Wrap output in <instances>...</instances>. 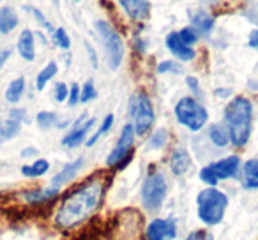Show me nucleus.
Masks as SVG:
<instances>
[{"mask_svg": "<svg viewBox=\"0 0 258 240\" xmlns=\"http://www.w3.org/2000/svg\"><path fill=\"white\" fill-rule=\"evenodd\" d=\"M104 193V182L101 179L87 180L73 193L66 196L55 215V224L62 229H69L87 221L97 210Z\"/></svg>", "mask_w": 258, "mask_h": 240, "instance_id": "obj_1", "label": "nucleus"}, {"mask_svg": "<svg viewBox=\"0 0 258 240\" xmlns=\"http://www.w3.org/2000/svg\"><path fill=\"white\" fill-rule=\"evenodd\" d=\"M251 117H253V106L251 101L239 96L233 97L225 108V120L228 127L230 141L235 147H242L247 143L251 134Z\"/></svg>", "mask_w": 258, "mask_h": 240, "instance_id": "obj_2", "label": "nucleus"}, {"mask_svg": "<svg viewBox=\"0 0 258 240\" xmlns=\"http://www.w3.org/2000/svg\"><path fill=\"white\" fill-rule=\"evenodd\" d=\"M198 201V215L205 224H218L223 221V215L228 207V198L218 189H204L197 198Z\"/></svg>", "mask_w": 258, "mask_h": 240, "instance_id": "obj_3", "label": "nucleus"}, {"mask_svg": "<svg viewBox=\"0 0 258 240\" xmlns=\"http://www.w3.org/2000/svg\"><path fill=\"white\" fill-rule=\"evenodd\" d=\"M96 29L101 36V41H103L104 51H106V62L110 65V69H118L122 58H124V44H122V39L118 36V32L110 25L108 22H96Z\"/></svg>", "mask_w": 258, "mask_h": 240, "instance_id": "obj_4", "label": "nucleus"}, {"mask_svg": "<svg viewBox=\"0 0 258 240\" xmlns=\"http://www.w3.org/2000/svg\"><path fill=\"white\" fill-rule=\"evenodd\" d=\"M175 117L182 126L191 131H198L207 124L209 113L193 97H182L175 106Z\"/></svg>", "mask_w": 258, "mask_h": 240, "instance_id": "obj_5", "label": "nucleus"}, {"mask_svg": "<svg viewBox=\"0 0 258 240\" xmlns=\"http://www.w3.org/2000/svg\"><path fill=\"white\" fill-rule=\"evenodd\" d=\"M166 196V180L163 173L151 172L144 182V189H142V201H144L147 210H158L163 205Z\"/></svg>", "mask_w": 258, "mask_h": 240, "instance_id": "obj_6", "label": "nucleus"}, {"mask_svg": "<svg viewBox=\"0 0 258 240\" xmlns=\"http://www.w3.org/2000/svg\"><path fill=\"white\" fill-rule=\"evenodd\" d=\"M240 166V159L237 155H230V157H225L221 161L211 163L209 166H205L200 172V179L204 182H207L209 186H216L219 180H226L230 177H235L237 172H239Z\"/></svg>", "mask_w": 258, "mask_h": 240, "instance_id": "obj_7", "label": "nucleus"}, {"mask_svg": "<svg viewBox=\"0 0 258 240\" xmlns=\"http://www.w3.org/2000/svg\"><path fill=\"white\" fill-rule=\"evenodd\" d=\"M135 134L137 133H135V127L131 126V124L124 126L117 145H115V148L111 150V154L108 155V159H106L108 166H115V165L124 166L125 163L131 159V148H133V145H135Z\"/></svg>", "mask_w": 258, "mask_h": 240, "instance_id": "obj_8", "label": "nucleus"}, {"mask_svg": "<svg viewBox=\"0 0 258 240\" xmlns=\"http://www.w3.org/2000/svg\"><path fill=\"white\" fill-rule=\"evenodd\" d=\"M137 111H135V133L144 136L154 124V108L147 94H138Z\"/></svg>", "mask_w": 258, "mask_h": 240, "instance_id": "obj_9", "label": "nucleus"}, {"mask_svg": "<svg viewBox=\"0 0 258 240\" xmlns=\"http://www.w3.org/2000/svg\"><path fill=\"white\" fill-rule=\"evenodd\" d=\"M177 233V226L173 219H156L147 226L149 240H166L173 238Z\"/></svg>", "mask_w": 258, "mask_h": 240, "instance_id": "obj_10", "label": "nucleus"}, {"mask_svg": "<svg viewBox=\"0 0 258 240\" xmlns=\"http://www.w3.org/2000/svg\"><path fill=\"white\" fill-rule=\"evenodd\" d=\"M83 166V157H78L75 163H69V165H66L64 168L60 170V172L57 173V175L51 179V186L53 189H60L64 184H68L69 180H73L76 177V173L82 170Z\"/></svg>", "mask_w": 258, "mask_h": 240, "instance_id": "obj_11", "label": "nucleus"}, {"mask_svg": "<svg viewBox=\"0 0 258 240\" xmlns=\"http://www.w3.org/2000/svg\"><path fill=\"white\" fill-rule=\"evenodd\" d=\"M166 46H168V50L172 51L173 55H175L177 58H180V60H193L195 58V51L193 48L186 46V44L180 41L179 37V32H172L168 34V37H166Z\"/></svg>", "mask_w": 258, "mask_h": 240, "instance_id": "obj_12", "label": "nucleus"}, {"mask_svg": "<svg viewBox=\"0 0 258 240\" xmlns=\"http://www.w3.org/2000/svg\"><path fill=\"white\" fill-rule=\"evenodd\" d=\"M120 8L127 13L133 20H147L149 13H151V4L149 2H142V0H120Z\"/></svg>", "mask_w": 258, "mask_h": 240, "instance_id": "obj_13", "label": "nucleus"}, {"mask_svg": "<svg viewBox=\"0 0 258 240\" xmlns=\"http://www.w3.org/2000/svg\"><path fill=\"white\" fill-rule=\"evenodd\" d=\"M94 122H96L94 118H89V120H87V122L83 124V126H80V124L76 122L75 129H73L71 133H69L68 136H66L64 140H62V145H64V147H71V148L73 147H78V145L82 143L83 140H85L87 133H89V131L92 129Z\"/></svg>", "mask_w": 258, "mask_h": 240, "instance_id": "obj_14", "label": "nucleus"}, {"mask_svg": "<svg viewBox=\"0 0 258 240\" xmlns=\"http://www.w3.org/2000/svg\"><path fill=\"white\" fill-rule=\"evenodd\" d=\"M18 51L25 60L32 62L36 58V46H34V34L30 30H23L18 39Z\"/></svg>", "mask_w": 258, "mask_h": 240, "instance_id": "obj_15", "label": "nucleus"}, {"mask_svg": "<svg viewBox=\"0 0 258 240\" xmlns=\"http://www.w3.org/2000/svg\"><path fill=\"white\" fill-rule=\"evenodd\" d=\"M170 166H172V172L175 173V175H184L191 166L189 154H187L186 150H182V148L175 150L172 154V157H170Z\"/></svg>", "mask_w": 258, "mask_h": 240, "instance_id": "obj_16", "label": "nucleus"}, {"mask_svg": "<svg viewBox=\"0 0 258 240\" xmlns=\"http://www.w3.org/2000/svg\"><path fill=\"white\" fill-rule=\"evenodd\" d=\"M242 184L247 189H258V161L256 159H249L246 161L242 170Z\"/></svg>", "mask_w": 258, "mask_h": 240, "instance_id": "obj_17", "label": "nucleus"}, {"mask_svg": "<svg viewBox=\"0 0 258 240\" xmlns=\"http://www.w3.org/2000/svg\"><path fill=\"white\" fill-rule=\"evenodd\" d=\"M16 25H18V16H16L15 9L11 8L0 9V32L9 34L11 30L16 29Z\"/></svg>", "mask_w": 258, "mask_h": 240, "instance_id": "obj_18", "label": "nucleus"}, {"mask_svg": "<svg viewBox=\"0 0 258 240\" xmlns=\"http://www.w3.org/2000/svg\"><path fill=\"white\" fill-rule=\"evenodd\" d=\"M209 136H211V141L218 147H226L230 143V134H228V129L221 124H216V126L211 127L209 131Z\"/></svg>", "mask_w": 258, "mask_h": 240, "instance_id": "obj_19", "label": "nucleus"}, {"mask_svg": "<svg viewBox=\"0 0 258 240\" xmlns=\"http://www.w3.org/2000/svg\"><path fill=\"white\" fill-rule=\"evenodd\" d=\"M50 170V163L46 159H39V161L32 163V165H27L22 168V173L29 179H36V177H41Z\"/></svg>", "mask_w": 258, "mask_h": 240, "instance_id": "obj_20", "label": "nucleus"}, {"mask_svg": "<svg viewBox=\"0 0 258 240\" xmlns=\"http://www.w3.org/2000/svg\"><path fill=\"white\" fill-rule=\"evenodd\" d=\"M191 22H193V25L204 34L211 32V29L214 27V18H212V16L209 15V13H205V11L195 13L193 18H191Z\"/></svg>", "mask_w": 258, "mask_h": 240, "instance_id": "obj_21", "label": "nucleus"}, {"mask_svg": "<svg viewBox=\"0 0 258 240\" xmlns=\"http://www.w3.org/2000/svg\"><path fill=\"white\" fill-rule=\"evenodd\" d=\"M23 90H25V79L23 78L15 79V82L9 83L8 90H6V99L9 103H18L23 96Z\"/></svg>", "mask_w": 258, "mask_h": 240, "instance_id": "obj_22", "label": "nucleus"}, {"mask_svg": "<svg viewBox=\"0 0 258 240\" xmlns=\"http://www.w3.org/2000/svg\"><path fill=\"white\" fill-rule=\"evenodd\" d=\"M58 189H53V187H48V189H43V191H29V193L23 194L29 203H39V201H44V200H50V198L57 196Z\"/></svg>", "mask_w": 258, "mask_h": 240, "instance_id": "obj_23", "label": "nucleus"}, {"mask_svg": "<svg viewBox=\"0 0 258 240\" xmlns=\"http://www.w3.org/2000/svg\"><path fill=\"white\" fill-rule=\"evenodd\" d=\"M57 71H58L57 64H55V62H50V64H48L46 67H44L43 71L37 74V82H36L37 90H43L44 87H46V83L50 82L55 74H57Z\"/></svg>", "mask_w": 258, "mask_h": 240, "instance_id": "obj_24", "label": "nucleus"}, {"mask_svg": "<svg viewBox=\"0 0 258 240\" xmlns=\"http://www.w3.org/2000/svg\"><path fill=\"white\" fill-rule=\"evenodd\" d=\"M113 126V115H106V118H104V122L101 124V127L99 129L96 131V133H94V136L90 138L89 141H87V145H89V147H92L94 143H96L97 140H99L101 136H103L104 133H108V131H110V127Z\"/></svg>", "mask_w": 258, "mask_h": 240, "instance_id": "obj_25", "label": "nucleus"}, {"mask_svg": "<svg viewBox=\"0 0 258 240\" xmlns=\"http://www.w3.org/2000/svg\"><path fill=\"white\" fill-rule=\"evenodd\" d=\"M55 122H57V115H55L53 111H41V113L37 115V124H39L43 129H48V127L55 126Z\"/></svg>", "mask_w": 258, "mask_h": 240, "instance_id": "obj_26", "label": "nucleus"}, {"mask_svg": "<svg viewBox=\"0 0 258 240\" xmlns=\"http://www.w3.org/2000/svg\"><path fill=\"white\" fill-rule=\"evenodd\" d=\"M18 131H20V122H16V120H8L4 126H0V134H2L6 140L16 136Z\"/></svg>", "mask_w": 258, "mask_h": 240, "instance_id": "obj_27", "label": "nucleus"}, {"mask_svg": "<svg viewBox=\"0 0 258 240\" xmlns=\"http://www.w3.org/2000/svg\"><path fill=\"white\" fill-rule=\"evenodd\" d=\"M53 41L55 44H58V46L62 48V50H69V46H71V39L68 37V32H66L64 29H57L53 32Z\"/></svg>", "mask_w": 258, "mask_h": 240, "instance_id": "obj_28", "label": "nucleus"}, {"mask_svg": "<svg viewBox=\"0 0 258 240\" xmlns=\"http://www.w3.org/2000/svg\"><path fill=\"white\" fill-rule=\"evenodd\" d=\"M179 37H180V41L189 48H191V44H195L198 41V34L195 32V29H189V27H186V29L180 30Z\"/></svg>", "mask_w": 258, "mask_h": 240, "instance_id": "obj_29", "label": "nucleus"}, {"mask_svg": "<svg viewBox=\"0 0 258 240\" xmlns=\"http://www.w3.org/2000/svg\"><path fill=\"white\" fill-rule=\"evenodd\" d=\"M96 87H94L92 82H87L85 85H83V90H80V101L82 103H89L90 99H94L96 97Z\"/></svg>", "mask_w": 258, "mask_h": 240, "instance_id": "obj_30", "label": "nucleus"}, {"mask_svg": "<svg viewBox=\"0 0 258 240\" xmlns=\"http://www.w3.org/2000/svg\"><path fill=\"white\" fill-rule=\"evenodd\" d=\"M166 131L165 129H159V131H156L154 133V136L151 138V145L154 148H159V147H163V145L166 143Z\"/></svg>", "mask_w": 258, "mask_h": 240, "instance_id": "obj_31", "label": "nucleus"}, {"mask_svg": "<svg viewBox=\"0 0 258 240\" xmlns=\"http://www.w3.org/2000/svg\"><path fill=\"white\" fill-rule=\"evenodd\" d=\"M68 97H69L68 85H66V83H57V85H55V99H57L58 103H64Z\"/></svg>", "mask_w": 258, "mask_h": 240, "instance_id": "obj_32", "label": "nucleus"}, {"mask_svg": "<svg viewBox=\"0 0 258 240\" xmlns=\"http://www.w3.org/2000/svg\"><path fill=\"white\" fill-rule=\"evenodd\" d=\"M166 71H172V72H182V69L179 67V65L175 64V62H163V64H159L158 67V72H166Z\"/></svg>", "mask_w": 258, "mask_h": 240, "instance_id": "obj_33", "label": "nucleus"}, {"mask_svg": "<svg viewBox=\"0 0 258 240\" xmlns=\"http://www.w3.org/2000/svg\"><path fill=\"white\" fill-rule=\"evenodd\" d=\"M80 101V87L76 83L71 85V90H69V104L71 106H76V103Z\"/></svg>", "mask_w": 258, "mask_h": 240, "instance_id": "obj_34", "label": "nucleus"}, {"mask_svg": "<svg viewBox=\"0 0 258 240\" xmlns=\"http://www.w3.org/2000/svg\"><path fill=\"white\" fill-rule=\"evenodd\" d=\"M186 240H212V235L209 231H204V229H198V231H193Z\"/></svg>", "mask_w": 258, "mask_h": 240, "instance_id": "obj_35", "label": "nucleus"}, {"mask_svg": "<svg viewBox=\"0 0 258 240\" xmlns=\"http://www.w3.org/2000/svg\"><path fill=\"white\" fill-rule=\"evenodd\" d=\"M247 46L254 48V50L258 51V29L253 30V32L249 34V41H247Z\"/></svg>", "mask_w": 258, "mask_h": 240, "instance_id": "obj_36", "label": "nucleus"}, {"mask_svg": "<svg viewBox=\"0 0 258 240\" xmlns=\"http://www.w3.org/2000/svg\"><path fill=\"white\" fill-rule=\"evenodd\" d=\"M25 117H27L25 111H20V110L11 111V120H16V122H20V120H22V118H25Z\"/></svg>", "mask_w": 258, "mask_h": 240, "instance_id": "obj_37", "label": "nucleus"}, {"mask_svg": "<svg viewBox=\"0 0 258 240\" xmlns=\"http://www.w3.org/2000/svg\"><path fill=\"white\" fill-rule=\"evenodd\" d=\"M32 11H34V15H36V18H37V20H39V22H41V23H43V25H44V27H46V29H51V25H50V23H48V22H46V20H44V16H43V15H41V13H39V11H37V9H32Z\"/></svg>", "mask_w": 258, "mask_h": 240, "instance_id": "obj_38", "label": "nucleus"}, {"mask_svg": "<svg viewBox=\"0 0 258 240\" xmlns=\"http://www.w3.org/2000/svg\"><path fill=\"white\" fill-rule=\"evenodd\" d=\"M9 55H11V51H9V50H2V51H0V69H2V65L6 64V60L9 58Z\"/></svg>", "mask_w": 258, "mask_h": 240, "instance_id": "obj_39", "label": "nucleus"}, {"mask_svg": "<svg viewBox=\"0 0 258 240\" xmlns=\"http://www.w3.org/2000/svg\"><path fill=\"white\" fill-rule=\"evenodd\" d=\"M187 87L189 89H193V90H198V82H197V78H187Z\"/></svg>", "mask_w": 258, "mask_h": 240, "instance_id": "obj_40", "label": "nucleus"}]
</instances>
